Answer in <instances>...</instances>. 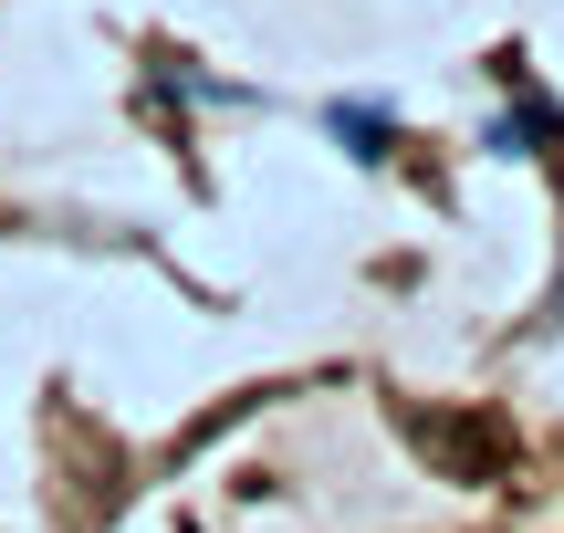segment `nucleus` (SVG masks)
Listing matches in <instances>:
<instances>
[{
  "instance_id": "obj_1",
  "label": "nucleus",
  "mask_w": 564,
  "mask_h": 533,
  "mask_svg": "<svg viewBox=\"0 0 564 533\" xmlns=\"http://www.w3.org/2000/svg\"><path fill=\"white\" fill-rule=\"evenodd\" d=\"M335 126H345V137H356V157H387V126H377V116H356V105H345Z\"/></svg>"
}]
</instances>
